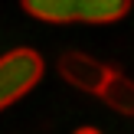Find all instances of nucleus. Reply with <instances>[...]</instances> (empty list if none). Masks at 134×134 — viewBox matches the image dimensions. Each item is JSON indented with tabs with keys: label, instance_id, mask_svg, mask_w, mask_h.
<instances>
[{
	"label": "nucleus",
	"instance_id": "f257e3e1",
	"mask_svg": "<svg viewBox=\"0 0 134 134\" xmlns=\"http://www.w3.org/2000/svg\"><path fill=\"white\" fill-rule=\"evenodd\" d=\"M43 56L36 49H10L0 56V111L10 108L13 102L26 95L30 88H36V82L43 79Z\"/></svg>",
	"mask_w": 134,
	"mask_h": 134
},
{
	"label": "nucleus",
	"instance_id": "f03ea898",
	"mask_svg": "<svg viewBox=\"0 0 134 134\" xmlns=\"http://www.w3.org/2000/svg\"><path fill=\"white\" fill-rule=\"evenodd\" d=\"M59 75L69 85L88 92V95H102L108 79H111V69L105 62H98V59L85 56V52H62L59 56Z\"/></svg>",
	"mask_w": 134,
	"mask_h": 134
},
{
	"label": "nucleus",
	"instance_id": "423d86ee",
	"mask_svg": "<svg viewBox=\"0 0 134 134\" xmlns=\"http://www.w3.org/2000/svg\"><path fill=\"white\" fill-rule=\"evenodd\" d=\"M75 134H102V131H95V128H79Z\"/></svg>",
	"mask_w": 134,
	"mask_h": 134
},
{
	"label": "nucleus",
	"instance_id": "39448f33",
	"mask_svg": "<svg viewBox=\"0 0 134 134\" xmlns=\"http://www.w3.org/2000/svg\"><path fill=\"white\" fill-rule=\"evenodd\" d=\"M30 16L43 23H75V0H20Z\"/></svg>",
	"mask_w": 134,
	"mask_h": 134
},
{
	"label": "nucleus",
	"instance_id": "7ed1b4c3",
	"mask_svg": "<svg viewBox=\"0 0 134 134\" xmlns=\"http://www.w3.org/2000/svg\"><path fill=\"white\" fill-rule=\"evenodd\" d=\"M131 10V0H75V23H115Z\"/></svg>",
	"mask_w": 134,
	"mask_h": 134
},
{
	"label": "nucleus",
	"instance_id": "20e7f679",
	"mask_svg": "<svg viewBox=\"0 0 134 134\" xmlns=\"http://www.w3.org/2000/svg\"><path fill=\"white\" fill-rule=\"evenodd\" d=\"M98 98H102L111 111H118V115H124V118H134V82H131L128 75L111 72L108 85H105V92Z\"/></svg>",
	"mask_w": 134,
	"mask_h": 134
}]
</instances>
